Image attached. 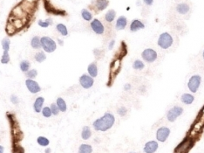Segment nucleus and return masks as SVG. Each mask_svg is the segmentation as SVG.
Returning <instances> with one entry per match:
<instances>
[{
    "label": "nucleus",
    "mask_w": 204,
    "mask_h": 153,
    "mask_svg": "<svg viewBox=\"0 0 204 153\" xmlns=\"http://www.w3.org/2000/svg\"><path fill=\"white\" fill-rule=\"evenodd\" d=\"M115 122V117L111 113H106L103 116L98 118L93 123V129L97 131H107L110 130Z\"/></svg>",
    "instance_id": "1"
},
{
    "label": "nucleus",
    "mask_w": 204,
    "mask_h": 153,
    "mask_svg": "<svg viewBox=\"0 0 204 153\" xmlns=\"http://www.w3.org/2000/svg\"><path fill=\"white\" fill-rule=\"evenodd\" d=\"M40 41H41V47L46 53H49V54L53 53L57 48V44L55 42V40H53L50 37L44 36L40 39Z\"/></svg>",
    "instance_id": "2"
},
{
    "label": "nucleus",
    "mask_w": 204,
    "mask_h": 153,
    "mask_svg": "<svg viewBox=\"0 0 204 153\" xmlns=\"http://www.w3.org/2000/svg\"><path fill=\"white\" fill-rule=\"evenodd\" d=\"M174 42L173 37L168 33H162L159 36L157 44L161 49H168L171 47Z\"/></svg>",
    "instance_id": "3"
},
{
    "label": "nucleus",
    "mask_w": 204,
    "mask_h": 153,
    "mask_svg": "<svg viewBox=\"0 0 204 153\" xmlns=\"http://www.w3.org/2000/svg\"><path fill=\"white\" fill-rule=\"evenodd\" d=\"M202 82V77L198 75H194L193 76L190 77L188 82V87L192 93H196L201 86Z\"/></svg>",
    "instance_id": "4"
},
{
    "label": "nucleus",
    "mask_w": 204,
    "mask_h": 153,
    "mask_svg": "<svg viewBox=\"0 0 204 153\" xmlns=\"http://www.w3.org/2000/svg\"><path fill=\"white\" fill-rule=\"evenodd\" d=\"M141 57L146 62L153 63L157 60V53L155 50L152 48H147V49H144L143 52L141 53Z\"/></svg>",
    "instance_id": "5"
},
{
    "label": "nucleus",
    "mask_w": 204,
    "mask_h": 153,
    "mask_svg": "<svg viewBox=\"0 0 204 153\" xmlns=\"http://www.w3.org/2000/svg\"><path fill=\"white\" fill-rule=\"evenodd\" d=\"M193 145V141L190 137H187L181 143L177 148L174 150L175 153H187L192 147Z\"/></svg>",
    "instance_id": "6"
},
{
    "label": "nucleus",
    "mask_w": 204,
    "mask_h": 153,
    "mask_svg": "<svg viewBox=\"0 0 204 153\" xmlns=\"http://www.w3.org/2000/svg\"><path fill=\"white\" fill-rule=\"evenodd\" d=\"M183 113V109L182 107L179 106H174L173 107L172 109H170L168 110V114H167V118L169 122H174L180 116H182V114Z\"/></svg>",
    "instance_id": "7"
},
{
    "label": "nucleus",
    "mask_w": 204,
    "mask_h": 153,
    "mask_svg": "<svg viewBox=\"0 0 204 153\" xmlns=\"http://www.w3.org/2000/svg\"><path fill=\"white\" fill-rule=\"evenodd\" d=\"M79 84L80 86L85 88V89H89L90 87H92L94 84V80L93 77H91L89 75H82L79 77Z\"/></svg>",
    "instance_id": "8"
},
{
    "label": "nucleus",
    "mask_w": 204,
    "mask_h": 153,
    "mask_svg": "<svg viewBox=\"0 0 204 153\" xmlns=\"http://www.w3.org/2000/svg\"><path fill=\"white\" fill-rule=\"evenodd\" d=\"M25 86L32 94H38L41 91V87L39 86V84L32 79H27L25 81Z\"/></svg>",
    "instance_id": "9"
},
{
    "label": "nucleus",
    "mask_w": 204,
    "mask_h": 153,
    "mask_svg": "<svg viewBox=\"0 0 204 153\" xmlns=\"http://www.w3.org/2000/svg\"><path fill=\"white\" fill-rule=\"evenodd\" d=\"M170 135V130L167 127H161L156 131V139L159 142H165Z\"/></svg>",
    "instance_id": "10"
},
{
    "label": "nucleus",
    "mask_w": 204,
    "mask_h": 153,
    "mask_svg": "<svg viewBox=\"0 0 204 153\" xmlns=\"http://www.w3.org/2000/svg\"><path fill=\"white\" fill-rule=\"evenodd\" d=\"M91 28L94 33L96 34H99V35L103 34L105 32V27H104L103 24L97 19L91 21Z\"/></svg>",
    "instance_id": "11"
},
{
    "label": "nucleus",
    "mask_w": 204,
    "mask_h": 153,
    "mask_svg": "<svg viewBox=\"0 0 204 153\" xmlns=\"http://www.w3.org/2000/svg\"><path fill=\"white\" fill-rule=\"evenodd\" d=\"M159 144L154 140L148 142L144 146V152L145 153H154L158 150Z\"/></svg>",
    "instance_id": "12"
},
{
    "label": "nucleus",
    "mask_w": 204,
    "mask_h": 153,
    "mask_svg": "<svg viewBox=\"0 0 204 153\" xmlns=\"http://www.w3.org/2000/svg\"><path fill=\"white\" fill-rule=\"evenodd\" d=\"M45 103V98L42 96L37 97L33 103V109L36 113H40L43 109V105Z\"/></svg>",
    "instance_id": "13"
},
{
    "label": "nucleus",
    "mask_w": 204,
    "mask_h": 153,
    "mask_svg": "<svg viewBox=\"0 0 204 153\" xmlns=\"http://www.w3.org/2000/svg\"><path fill=\"white\" fill-rule=\"evenodd\" d=\"M145 25L139 19H134L130 25V31L131 32H137L140 29H144Z\"/></svg>",
    "instance_id": "14"
},
{
    "label": "nucleus",
    "mask_w": 204,
    "mask_h": 153,
    "mask_svg": "<svg viewBox=\"0 0 204 153\" xmlns=\"http://www.w3.org/2000/svg\"><path fill=\"white\" fill-rule=\"evenodd\" d=\"M128 25V19L126 17L124 16H120L119 18H118L117 21H116V25H115V27L117 30H123L126 28Z\"/></svg>",
    "instance_id": "15"
},
{
    "label": "nucleus",
    "mask_w": 204,
    "mask_h": 153,
    "mask_svg": "<svg viewBox=\"0 0 204 153\" xmlns=\"http://www.w3.org/2000/svg\"><path fill=\"white\" fill-rule=\"evenodd\" d=\"M87 72H88V75L91 77L94 78V77H97L98 75V66H97L96 63H91L89 64L88 66H87Z\"/></svg>",
    "instance_id": "16"
},
{
    "label": "nucleus",
    "mask_w": 204,
    "mask_h": 153,
    "mask_svg": "<svg viewBox=\"0 0 204 153\" xmlns=\"http://www.w3.org/2000/svg\"><path fill=\"white\" fill-rule=\"evenodd\" d=\"M189 9H190V8H189L188 4H185V3L179 4H177V6H176V11H177V12L180 13V14H182V15L187 14V13L189 11Z\"/></svg>",
    "instance_id": "17"
},
{
    "label": "nucleus",
    "mask_w": 204,
    "mask_h": 153,
    "mask_svg": "<svg viewBox=\"0 0 204 153\" xmlns=\"http://www.w3.org/2000/svg\"><path fill=\"white\" fill-rule=\"evenodd\" d=\"M194 100V97L193 96L190 95V94H188V93L183 94L182 96H181L182 102H183L184 104H187V105H189V104L193 103Z\"/></svg>",
    "instance_id": "18"
},
{
    "label": "nucleus",
    "mask_w": 204,
    "mask_h": 153,
    "mask_svg": "<svg viewBox=\"0 0 204 153\" xmlns=\"http://www.w3.org/2000/svg\"><path fill=\"white\" fill-rule=\"evenodd\" d=\"M56 104H57V106H58V108H59L60 112H65V111H66V109H67V105H66L65 101L63 98H61V97L57 98Z\"/></svg>",
    "instance_id": "19"
},
{
    "label": "nucleus",
    "mask_w": 204,
    "mask_h": 153,
    "mask_svg": "<svg viewBox=\"0 0 204 153\" xmlns=\"http://www.w3.org/2000/svg\"><path fill=\"white\" fill-rule=\"evenodd\" d=\"M95 4L99 11H104L108 6L109 2H108V0H97Z\"/></svg>",
    "instance_id": "20"
},
{
    "label": "nucleus",
    "mask_w": 204,
    "mask_h": 153,
    "mask_svg": "<svg viewBox=\"0 0 204 153\" xmlns=\"http://www.w3.org/2000/svg\"><path fill=\"white\" fill-rule=\"evenodd\" d=\"M93 152V147L90 144L83 143L79 146L78 153H92Z\"/></svg>",
    "instance_id": "21"
},
{
    "label": "nucleus",
    "mask_w": 204,
    "mask_h": 153,
    "mask_svg": "<svg viewBox=\"0 0 204 153\" xmlns=\"http://www.w3.org/2000/svg\"><path fill=\"white\" fill-rule=\"evenodd\" d=\"M92 137V131L88 126H85L81 131V137L83 140H88Z\"/></svg>",
    "instance_id": "22"
},
{
    "label": "nucleus",
    "mask_w": 204,
    "mask_h": 153,
    "mask_svg": "<svg viewBox=\"0 0 204 153\" xmlns=\"http://www.w3.org/2000/svg\"><path fill=\"white\" fill-rule=\"evenodd\" d=\"M31 46L32 48L34 49H39L41 47V41H40V38L39 36H35L33 37L31 40Z\"/></svg>",
    "instance_id": "23"
},
{
    "label": "nucleus",
    "mask_w": 204,
    "mask_h": 153,
    "mask_svg": "<svg viewBox=\"0 0 204 153\" xmlns=\"http://www.w3.org/2000/svg\"><path fill=\"white\" fill-rule=\"evenodd\" d=\"M56 29L62 36H67L68 35V30L64 24H58L56 25Z\"/></svg>",
    "instance_id": "24"
},
{
    "label": "nucleus",
    "mask_w": 204,
    "mask_h": 153,
    "mask_svg": "<svg viewBox=\"0 0 204 153\" xmlns=\"http://www.w3.org/2000/svg\"><path fill=\"white\" fill-rule=\"evenodd\" d=\"M116 17V11L114 10H109L105 15V19L108 22H113Z\"/></svg>",
    "instance_id": "25"
},
{
    "label": "nucleus",
    "mask_w": 204,
    "mask_h": 153,
    "mask_svg": "<svg viewBox=\"0 0 204 153\" xmlns=\"http://www.w3.org/2000/svg\"><path fill=\"white\" fill-rule=\"evenodd\" d=\"M19 66H20V69H21L22 72L26 73V72H28V71L30 70L31 63H30L28 60H22L21 62H20V65H19Z\"/></svg>",
    "instance_id": "26"
},
{
    "label": "nucleus",
    "mask_w": 204,
    "mask_h": 153,
    "mask_svg": "<svg viewBox=\"0 0 204 153\" xmlns=\"http://www.w3.org/2000/svg\"><path fill=\"white\" fill-rule=\"evenodd\" d=\"M37 143H38L39 145H40V146H42V147H46V146L49 145L50 141H49L48 138H46V137H39L37 138Z\"/></svg>",
    "instance_id": "27"
},
{
    "label": "nucleus",
    "mask_w": 204,
    "mask_h": 153,
    "mask_svg": "<svg viewBox=\"0 0 204 153\" xmlns=\"http://www.w3.org/2000/svg\"><path fill=\"white\" fill-rule=\"evenodd\" d=\"M34 59H35V60H36L37 62L42 63L43 61L45 60L46 55H45V54L44 52H38V53L35 54V56H34Z\"/></svg>",
    "instance_id": "28"
},
{
    "label": "nucleus",
    "mask_w": 204,
    "mask_h": 153,
    "mask_svg": "<svg viewBox=\"0 0 204 153\" xmlns=\"http://www.w3.org/2000/svg\"><path fill=\"white\" fill-rule=\"evenodd\" d=\"M81 16L83 18V19H85L86 21H91L93 19V15L90 11L86 9H83L81 11Z\"/></svg>",
    "instance_id": "29"
},
{
    "label": "nucleus",
    "mask_w": 204,
    "mask_h": 153,
    "mask_svg": "<svg viewBox=\"0 0 204 153\" xmlns=\"http://www.w3.org/2000/svg\"><path fill=\"white\" fill-rule=\"evenodd\" d=\"M11 60L10 55H9V52L8 51H4L2 58H1V63L2 64H8Z\"/></svg>",
    "instance_id": "30"
},
{
    "label": "nucleus",
    "mask_w": 204,
    "mask_h": 153,
    "mask_svg": "<svg viewBox=\"0 0 204 153\" xmlns=\"http://www.w3.org/2000/svg\"><path fill=\"white\" fill-rule=\"evenodd\" d=\"M144 67H145V65H144V63L140 60H136L133 63V68L135 69V70H141Z\"/></svg>",
    "instance_id": "31"
},
{
    "label": "nucleus",
    "mask_w": 204,
    "mask_h": 153,
    "mask_svg": "<svg viewBox=\"0 0 204 153\" xmlns=\"http://www.w3.org/2000/svg\"><path fill=\"white\" fill-rule=\"evenodd\" d=\"M2 47L4 49V51H8L10 50V46H11V41L8 38H4L3 40H2Z\"/></svg>",
    "instance_id": "32"
},
{
    "label": "nucleus",
    "mask_w": 204,
    "mask_h": 153,
    "mask_svg": "<svg viewBox=\"0 0 204 153\" xmlns=\"http://www.w3.org/2000/svg\"><path fill=\"white\" fill-rule=\"evenodd\" d=\"M38 76V71L36 69H30L28 72H26V77L27 79H32L33 80L34 78Z\"/></svg>",
    "instance_id": "33"
},
{
    "label": "nucleus",
    "mask_w": 204,
    "mask_h": 153,
    "mask_svg": "<svg viewBox=\"0 0 204 153\" xmlns=\"http://www.w3.org/2000/svg\"><path fill=\"white\" fill-rule=\"evenodd\" d=\"M41 112H42L43 116L46 117V118L51 117V116H52V115H53L52 110H51V109H50V107H45V108H43V109H42V111H41Z\"/></svg>",
    "instance_id": "34"
},
{
    "label": "nucleus",
    "mask_w": 204,
    "mask_h": 153,
    "mask_svg": "<svg viewBox=\"0 0 204 153\" xmlns=\"http://www.w3.org/2000/svg\"><path fill=\"white\" fill-rule=\"evenodd\" d=\"M16 31H17V29L14 27V25L11 24V22H8V24L6 25V32H7V33L11 35V34H14L16 33Z\"/></svg>",
    "instance_id": "35"
},
{
    "label": "nucleus",
    "mask_w": 204,
    "mask_h": 153,
    "mask_svg": "<svg viewBox=\"0 0 204 153\" xmlns=\"http://www.w3.org/2000/svg\"><path fill=\"white\" fill-rule=\"evenodd\" d=\"M52 24H53V21H52V19H47V20H45V21L39 20V21L38 22V25H39V26L43 27V28H46V27H48V26H49V25H51Z\"/></svg>",
    "instance_id": "36"
},
{
    "label": "nucleus",
    "mask_w": 204,
    "mask_h": 153,
    "mask_svg": "<svg viewBox=\"0 0 204 153\" xmlns=\"http://www.w3.org/2000/svg\"><path fill=\"white\" fill-rule=\"evenodd\" d=\"M50 109H51V110H52L53 115H54V116H58V115H59V113L60 112V111H59V108H58V106H57V104H56V103H54V102L51 104Z\"/></svg>",
    "instance_id": "37"
},
{
    "label": "nucleus",
    "mask_w": 204,
    "mask_h": 153,
    "mask_svg": "<svg viewBox=\"0 0 204 153\" xmlns=\"http://www.w3.org/2000/svg\"><path fill=\"white\" fill-rule=\"evenodd\" d=\"M127 112H128V110H127V109H126L125 107H120V108H119L118 109V114L120 116H126Z\"/></svg>",
    "instance_id": "38"
},
{
    "label": "nucleus",
    "mask_w": 204,
    "mask_h": 153,
    "mask_svg": "<svg viewBox=\"0 0 204 153\" xmlns=\"http://www.w3.org/2000/svg\"><path fill=\"white\" fill-rule=\"evenodd\" d=\"M11 102L13 103V104L17 105V104H19V97H18L17 96L12 95V96H11Z\"/></svg>",
    "instance_id": "39"
},
{
    "label": "nucleus",
    "mask_w": 204,
    "mask_h": 153,
    "mask_svg": "<svg viewBox=\"0 0 204 153\" xmlns=\"http://www.w3.org/2000/svg\"><path fill=\"white\" fill-rule=\"evenodd\" d=\"M143 2L147 4V5H152L154 3V0H143Z\"/></svg>",
    "instance_id": "40"
},
{
    "label": "nucleus",
    "mask_w": 204,
    "mask_h": 153,
    "mask_svg": "<svg viewBox=\"0 0 204 153\" xmlns=\"http://www.w3.org/2000/svg\"><path fill=\"white\" fill-rule=\"evenodd\" d=\"M114 44H115V41H114V40H111V42L109 43V46H108V48H109L110 50H111V49H113V47Z\"/></svg>",
    "instance_id": "41"
},
{
    "label": "nucleus",
    "mask_w": 204,
    "mask_h": 153,
    "mask_svg": "<svg viewBox=\"0 0 204 153\" xmlns=\"http://www.w3.org/2000/svg\"><path fill=\"white\" fill-rule=\"evenodd\" d=\"M124 88H125V90H129V89L131 88V85H130V84H126Z\"/></svg>",
    "instance_id": "42"
},
{
    "label": "nucleus",
    "mask_w": 204,
    "mask_h": 153,
    "mask_svg": "<svg viewBox=\"0 0 204 153\" xmlns=\"http://www.w3.org/2000/svg\"><path fill=\"white\" fill-rule=\"evenodd\" d=\"M45 153H51L52 152V150H51L50 148H46V149L45 150Z\"/></svg>",
    "instance_id": "43"
},
{
    "label": "nucleus",
    "mask_w": 204,
    "mask_h": 153,
    "mask_svg": "<svg viewBox=\"0 0 204 153\" xmlns=\"http://www.w3.org/2000/svg\"><path fill=\"white\" fill-rule=\"evenodd\" d=\"M4 148L2 145H0V153H4Z\"/></svg>",
    "instance_id": "44"
},
{
    "label": "nucleus",
    "mask_w": 204,
    "mask_h": 153,
    "mask_svg": "<svg viewBox=\"0 0 204 153\" xmlns=\"http://www.w3.org/2000/svg\"><path fill=\"white\" fill-rule=\"evenodd\" d=\"M58 40L59 41V44H60V45H63V41H61L60 40Z\"/></svg>",
    "instance_id": "45"
},
{
    "label": "nucleus",
    "mask_w": 204,
    "mask_h": 153,
    "mask_svg": "<svg viewBox=\"0 0 204 153\" xmlns=\"http://www.w3.org/2000/svg\"><path fill=\"white\" fill-rule=\"evenodd\" d=\"M203 59H204V51H203Z\"/></svg>",
    "instance_id": "46"
},
{
    "label": "nucleus",
    "mask_w": 204,
    "mask_h": 153,
    "mask_svg": "<svg viewBox=\"0 0 204 153\" xmlns=\"http://www.w3.org/2000/svg\"><path fill=\"white\" fill-rule=\"evenodd\" d=\"M130 153H134V152H130Z\"/></svg>",
    "instance_id": "47"
}]
</instances>
